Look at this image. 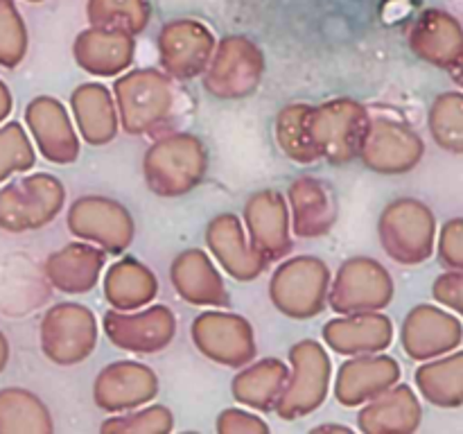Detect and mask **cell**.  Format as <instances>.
Wrapping results in <instances>:
<instances>
[{
    "mask_svg": "<svg viewBox=\"0 0 463 434\" xmlns=\"http://www.w3.org/2000/svg\"><path fill=\"white\" fill-rule=\"evenodd\" d=\"M407 326V348L414 357H432L452 351L463 337L459 321L439 307H419Z\"/></svg>",
    "mask_w": 463,
    "mask_h": 434,
    "instance_id": "1",
    "label": "cell"
},
{
    "mask_svg": "<svg viewBox=\"0 0 463 434\" xmlns=\"http://www.w3.org/2000/svg\"><path fill=\"white\" fill-rule=\"evenodd\" d=\"M414 45L428 61L452 68L463 52V27L450 14L430 12L419 25Z\"/></svg>",
    "mask_w": 463,
    "mask_h": 434,
    "instance_id": "2",
    "label": "cell"
},
{
    "mask_svg": "<svg viewBox=\"0 0 463 434\" xmlns=\"http://www.w3.org/2000/svg\"><path fill=\"white\" fill-rule=\"evenodd\" d=\"M423 393L441 407L463 405V351L419 371Z\"/></svg>",
    "mask_w": 463,
    "mask_h": 434,
    "instance_id": "3",
    "label": "cell"
},
{
    "mask_svg": "<svg viewBox=\"0 0 463 434\" xmlns=\"http://www.w3.org/2000/svg\"><path fill=\"white\" fill-rule=\"evenodd\" d=\"M430 127L443 149L463 154V93L441 95L430 113Z\"/></svg>",
    "mask_w": 463,
    "mask_h": 434,
    "instance_id": "4",
    "label": "cell"
},
{
    "mask_svg": "<svg viewBox=\"0 0 463 434\" xmlns=\"http://www.w3.org/2000/svg\"><path fill=\"white\" fill-rule=\"evenodd\" d=\"M439 256L446 267L455 271H463V217L450 220L443 226Z\"/></svg>",
    "mask_w": 463,
    "mask_h": 434,
    "instance_id": "5",
    "label": "cell"
},
{
    "mask_svg": "<svg viewBox=\"0 0 463 434\" xmlns=\"http://www.w3.org/2000/svg\"><path fill=\"white\" fill-rule=\"evenodd\" d=\"M16 127L18 125H9L0 131V179L21 165L25 158V147H23L25 140L21 138V131Z\"/></svg>",
    "mask_w": 463,
    "mask_h": 434,
    "instance_id": "6",
    "label": "cell"
},
{
    "mask_svg": "<svg viewBox=\"0 0 463 434\" xmlns=\"http://www.w3.org/2000/svg\"><path fill=\"white\" fill-rule=\"evenodd\" d=\"M18 23L9 3H0V63L12 66L18 59Z\"/></svg>",
    "mask_w": 463,
    "mask_h": 434,
    "instance_id": "7",
    "label": "cell"
},
{
    "mask_svg": "<svg viewBox=\"0 0 463 434\" xmlns=\"http://www.w3.org/2000/svg\"><path fill=\"white\" fill-rule=\"evenodd\" d=\"M434 297L463 316V271L441 276L434 285Z\"/></svg>",
    "mask_w": 463,
    "mask_h": 434,
    "instance_id": "8",
    "label": "cell"
},
{
    "mask_svg": "<svg viewBox=\"0 0 463 434\" xmlns=\"http://www.w3.org/2000/svg\"><path fill=\"white\" fill-rule=\"evenodd\" d=\"M452 80H455L457 84L463 89V52H461V57L455 61V66H452Z\"/></svg>",
    "mask_w": 463,
    "mask_h": 434,
    "instance_id": "9",
    "label": "cell"
},
{
    "mask_svg": "<svg viewBox=\"0 0 463 434\" xmlns=\"http://www.w3.org/2000/svg\"><path fill=\"white\" fill-rule=\"evenodd\" d=\"M7 111H9V95H7V89L0 84V118H3Z\"/></svg>",
    "mask_w": 463,
    "mask_h": 434,
    "instance_id": "10",
    "label": "cell"
},
{
    "mask_svg": "<svg viewBox=\"0 0 463 434\" xmlns=\"http://www.w3.org/2000/svg\"><path fill=\"white\" fill-rule=\"evenodd\" d=\"M5 357H7V346H5V339L0 337V369L5 366Z\"/></svg>",
    "mask_w": 463,
    "mask_h": 434,
    "instance_id": "11",
    "label": "cell"
}]
</instances>
